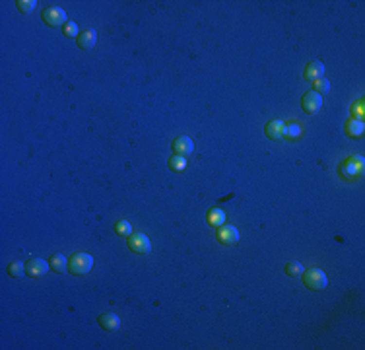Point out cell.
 Masks as SVG:
<instances>
[{"label":"cell","mask_w":365,"mask_h":350,"mask_svg":"<svg viewBox=\"0 0 365 350\" xmlns=\"http://www.w3.org/2000/svg\"><path fill=\"white\" fill-rule=\"evenodd\" d=\"M91 267H93V257L90 253H76L68 263V271L72 274H78V276L88 274L91 271Z\"/></svg>","instance_id":"cell-1"},{"label":"cell","mask_w":365,"mask_h":350,"mask_svg":"<svg viewBox=\"0 0 365 350\" xmlns=\"http://www.w3.org/2000/svg\"><path fill=\"white\" fill-rule=\"evenodd\" d=\"M301 107L307 113H317L323 107V96H319L317 92H307L301 99Z\"/></svg>","instance_id":"cell-6"},{"label":"cell","mask_w":365,"mask_h":350,"mask_svg":"<svg viewBox=\"0 0 365 350\" xmlns=\"http://www.w3.org/2000/svg\"><path fill=\"white\" fill-rule=\"evenodd\" d=\"M303 271H305V267H303L301 263H290V265L286 267V272H288L290 276H299V274H303Z\"/></svg>","instance_id":"cell-22"},{"label":"cell","mask_w":365,"mask_h":350,"mask_svg":"<svg viewBox=\"0 0 365 350\" xmlns=\"http://www.w3.org/2000/svg\"><path fill=\"white\" fill-rule=\"evenodd\" d=\"M51 269V263H47L45 259H39V257H33L25 263V274L27 276H33V278H39V276H45L47 271Z\"/></svg>","instance_id":"cell-4"},{"label":"cell","mask_w":365,"mask_h":350,"mask_svg":"<svg viewBox=\"0 0 365 350\" xmlns=\"http://www.w3.org/2000/svg\"><path fill=\"white\" fill-rule=\"evenodd\" d=\"M115 230H117V233H121V235H132V226H130V222H127V220L117 222Z\"/></svg>","instance_id":"cell-21"},{"label":"cell","mask_w":365,"mask_h":350,"mask_svg":"<svg viewBox=\"0 0 365 350\" xmlns=\"http://www.w3.org/2000/svg\"><path fill=\"white\" fill-rule=\"evenodd\" d=\"M346 133L350 136H362L364 135V121L362 119H352L346 127Z\"/></svg>","instance_id":"cell-16"},{"label":"cell","mask_w":365,"mask_h":350,"mask_svg":"<svg viewBox=\"0 0 365 350\" xmlns=\"http://www.w3.org/2000/svg\"><path fill=\"white\" fill-rule=\"evenodd\" d=\"M51 269H53L55 272H64V271H68V259H66L62 253L53 255V259H51Z\"/></svg>","instance_id":"cell-14"},{"label":"cell","mask_w":365,"mask_h":350,"mask_svg":"<svg viewBox=\"0 0 365 350\" xmlns=\"http://www.w3.org/2000/svg\"><path fill=\"white\" fill-rule=\"evenodd\" d=\"M99 325L105 329V331H117L119 327H121V319H119V315H115V313H101L99 315Z\"/></svg>","instance_id":"cell-10"},{"label":"cell","mask_w":365,"mask_h":350,"mask_svg":"<svg viewBox=\"0 0 365 350\" xmlns=\"http://www.w3.org/2000/svg\"><path fill=\"white\" fill-rule=\"evenodd\" d=\"M169 168L171 170H175V172H182L184 168H186V160H184V156H173L171 160H169Z\"/></svg>","instance_id":"cell-19"},{"label":"cell","mask_w":365,"mask_h":350,"mask_svg":"<svg viewBox=\"0 0 365 350\" xmlns=\"http://www.w3.org/2000/svg\"><path fill=\"white\" fill-rule=\"evenodd\" d=\"M173 150H175V154H179V156H188V154H192L194 144H192V140H190L188 136H179V138H175V142H173Z\"/></svg>","instance_id":"cell-9"},{"label":"cell","mask_w":365,"mask_h":350,"mask_svg":"<svg viewBox=\"0 0 365 350\" xmlns=\"http://www.w3.org/2000/svg\"><path fill=\"white\" fill-rule=\"evenodd\" d=\"M362 172H364V158L362 156H354V158H350L342 166V174H344V177H348V179L356 177V175L362 174Z\"/></svg>","instance_id":"cell-7"},{"label":"cell","mask_w":365,"mask_h":350,"mask_svg":"<svg viewBox=\"0 0 365 350\" xmlns=\"http://www.w3.org/2000/svg\"><path fill=\"white\" fill-rule=\"evenodd\" d=\"M284 121H280V119H274V121H270L268 125H266V136L270 138V140H278V138H282L284 136Z\"/></svg>","instance_id":"cell-11"},{"label":"cell","mask_w":365,"mask_h":350,"mask_svg":"<svg viewBox=\"0 0 365 350\" xmlns=\"http://www.w3.org/2000/svg\"><path fill=\"white\" fill-rule=\"evenodd\" d=\"M64 35L66 37H76L78 35V25L74 21H68L66 23V29H64Z\"/></svg>","instance_id":"cell-24"},{"label":"cell","mask_w":365,"mask_h":350,"mask_svg":"<svg viewBox=\"0 0 365 350\" xmlns=\"http://www.w3.org/2000/svg\"><path fill=\"white\" fill-rule=\"evenodd\" d=\"M315 92L319 96H327L330 92V82L327 78H321V80H315Z\"/></svg>","instance_id":"cell-18"},{"label":"cell","mask_w":365,"mask_h":350,"mask_svg":"<svg viewBox=\"0 0 365 350\" xmlns=\"http://www.w3.org/2000/svg\"><path fill=\"white\" fill-rule=\"evenodd\" d=\"M303 282L307 288L311 290H325L328 286V280H327V274L321 271V269H309L305 274H303Z\"/></svg>","instance_id":"cell-2"},{"label":"cell","mask_w":365,"mask_h":350,"mask_svg":"<svg viewBox=\"0 0 365 350\" xmlns=\"http://www.w3.org/2000/svg\"><path fill=\"white\" fill-rule=\"evenodd\" d=\"M299 135H301V127L299 125H288V127H284V136H288V138H299Z\"/></svg>","instance_id":"cell-20"},{"label":"cell","mask_w":365,"mask_h":350,"mask_svg":"<svg viewBox=\"0 0 365 350\" xmlns=\"http://www.w3.org/2000/svg\"><path fill=\"white\" fill-rule=\"evenodd\" d=\"M128 247L138 255H146L152 251V241L144 233H134L132 237H128Z\"/></svg>","instance_id":"cell-5"},{"label":"cell","mask_w":365,"mask_h":350,"mask_svg":"<svg viewBox=\"0 0 365 350\" xmlns=\"http://www.w3.org/2000/svg\"><path fill=\"white\" fill-rule=\"evenodd\" d=\"M218 239L223 243V245H235L239 241V230L235 226H223L219 232H218Z\"/></svg>","instance_id":"cell-8"},{"label":"cell","mask_w":365,"mask_h":350,"mask_svg":"<svg viewBox=\"0 0 365 350\" xmlns=\"http://www.w3.org/2000/svg\"><path fill=\"white\" fill-rule=\"evenodd\" d=\"M305 78L307 80H321V78H325V64L319 62V60L311 62L307 66V70H305Z\"/></svg>","instance_id":"cell-12"},{"label":"cell","mask_w":365,"mask_h":350,"mask_svg":"<svg viewBox=\"0 0 365 350\" xmlns=\"http://www.w3.org/2000/svg\"><path fill=\"white\" fill-rule=\"evenodd\" d=\"M356 109H358V117H362V115H364V105H362V103H358V107H356Z\"/></svg>","instance_id":"cell-25"},{"label":"cell","mask_w":365,"mask_h":350,"mask_svg":"<svg viewBox=\"0 0 365 350\" xmlns=\"http://www.w3.org/2000/svg\"><path fill=\"white\" fill-rule=\"evenodd\" d=\"M35 6H37V2H35V0H19V2H18V8H19L21 12H25V14L33 12V10H35Z\"/></svg>","instance_id":"cell-23"},{"label":"cell","mask_w":365,"mask_h":350,"mask_svg":"<svg viewBox=\"0 0 365 350\" xmlns=\"http://www.w3.org/2000/svg\"><path fill=\"white\" fill-rule=\"evenodd\" d=\"M8 272H10V276H23V274H25V263H21V261L10 263Z\"/></svg>","instance_id":"cell-17"},{"label":"cell","mask_w":365,"mask_h":350,"mask_svg":"<svg viewBox=\"0 0 365 350\" xmlns=\"http://www.w3.org/2000/svg\"><path fill=\"white\" fill-rule=\"evenodd\" d=\"M208 222H210V226H214V228L223 226V222H225V212L219 210V208H214V210L208 214Z\"/></svg>","instance_id":"cell-15"},{"label":"cell","mask_w":365,"mask_h":350,"mask_svg":"<svg viewBox=\"0 0 365 350\" xmlns=\"http://www.w3.org/2000/svg\"><path fill=\"white\" fill-rule=\"evenodd\" d=\"M66 19H68V18H66V12H64L62 8H58V6H47V8L43 10V21H45L47 25H51V27H60V25L68 23Z\"/></svg>","instance_id":"cell-3"},{"label":"cell","mask_w":365,"mask_h":350,"mask_svg":"<svg viewBox=\"0 0 365 350\" xmlns=\"http://www.w3.org/2000/svg\"><path fill=\"white\" fill-rule=\"evenodd\" d=\"M95 41H97V33H95L93 29H88L86 33H82V35H78V45H80L82 49H86V51H90V49H93V45H95Z\"/></svg>","instance_id":"cell-13"}]
</instances>
